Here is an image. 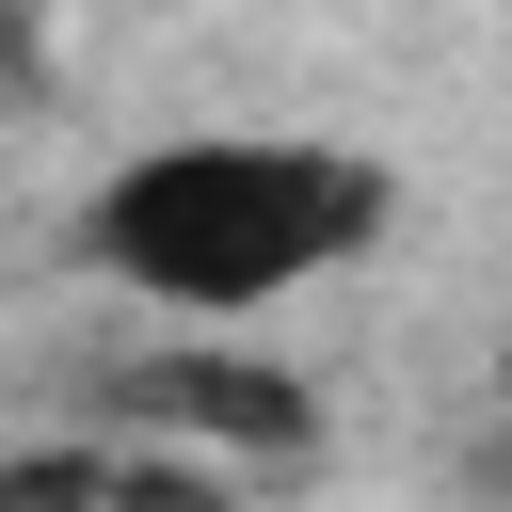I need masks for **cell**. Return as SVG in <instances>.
<instances>
[{
    "mask_svg": "<svg viewBox=\"0 0 512 512\" xmlns=\"http://www.w3.org/2000/svg\"><path fill=\"white\" fill-rule=\"evenodd\" d=\"M400 176L320 144V128H176V144H128L96 192H80V272L160 304V320H272L304 304L320 272H352L384 240Z\"/></svg>",
    "mask_w": 512,
    "mask_h": 512,
    "instance_id": "1",
    "label": "cell"
},
{
    "mask_svg": "<svg viewBox=\"0 0 512 512\" xmlns=\"http://www.w3.org/2000/svg\"><path fill=\"white\" fill-rule=\"evenodd\" d=\"M112 432H176V448H208V464L272 480V464H304V448H320V384H304V368H272V352H240V320H176L160 352H128V368H112Z\"/></svg>",
    "mask_w": 512,
    "mask_h": 512,
    "instance_id": "2",
    "label": "cell"
},
{
    "mask_svg": "<svg viewBox=\"0 0 512 512\" xmlns=\"http://www.w3.org/2000/svg\"><path fill=\"white\" fill-rule=\"evenodd\" d=\"M464 496H496V512H512V416H496V432L464 448Z\"/></svg>",
    "mask_w": 512,
    "mask_h": 512,
    "instance_id": "3",
    "label": "cell"
},
{
    "mask_svg": "<svg viewBox=\"0 0 512 512\" xmlns=\"http://www.w3.org/2000/svg\"><path fill=\"white\" fill-rule=\"evenodd\" d=\"M496 416H512V320H496Z\"/></svg>",
    "mask_w": 512,
    "mask_h": 512,
    "instance_id": "4",
    "label": "cell"
},
{
    "mask_svg": "<svg viewBox=\"0 0 512 512\" xmlns=\"http://www.w3.org/2000/svg\"><path fill=\"white\" fill-rule=\"evenodd\" d=\"M0 80H16V0H0Z\"/></svg>",
    "mask_w": 512,
    "mask_h": 512,
    "instance_id": "5",
    "label": "cell"
}]
</instances>
